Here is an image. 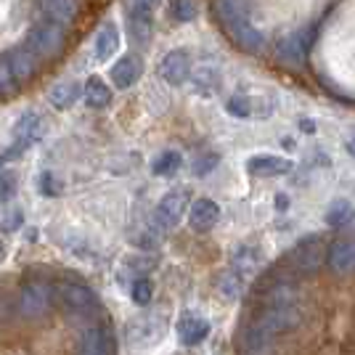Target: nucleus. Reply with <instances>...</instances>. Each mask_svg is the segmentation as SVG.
<instances>
[{"label": "nucleus", "mask_w": 355, "mask_h": 355, "mask_svg": "<svg viewBox=\"0 0 355 355\" xmlns=\"http://www.w3.org/2000/svg\"><path fill=\"white\" fill-rule=\"evenodd\" d=\"M40 6H43V11L48 19L59 21L64 27H67L69 21H74V16H77L74 0H40Z\"/></svg>", "instance_id": "a878e982"}, {"label": "nucleus", "mask_w": 355, "mask_h": 355, "mask_svg": "<svg viewBox=\"0 0 355 355\" xmlns=\"http://www.w3.org/2000/svg\"><path fill=\"white\" fill-rule=\"evenodd\" d=\"M3 257H6V247H3V244H0V260H3Z\"/></svg>", "instance_id": "e433bc0d"}, {"label": "nucleus", "mask_w": 355, "mask_h": 355, "mask_svg": "<svg viewBox=\"0 0 355 355\" xmlns=\"http://www.w3.org/2000/svg\"><path fill=\"white\" fill-rule=\"evenodd\" d=\"M45 133V119L37 112H24L14 125V146L3 154V159H14L16 154H24L32 144H37Z\"/></svg>", "instance_id": "0eeeda50"}, {"label": "nucleus", "mask_w": 355, "mask_h": 355, "mask_svg": "<svg viewBox=\"0 0 355 355\" xmlns=\"http://www.w3.org/2000/svg\"><path fill=\"white\" fill-rule=\"evenodd\" d=\"M53 295H56V305H61L80 326L104 321L101 300L88 284L61 279L59 284H53Z\"/></svg>", "instance_id": "f257e3e1"}, {"label": "nucleus", "mask_w": 355, "mask_h": 355, "mask_svg": "<svg viewBox=\"0 0 355 355\" xmlns=\"http://www.w3.org/2000/svg\"><path fill=\"white\" fill-rule=\"evenodd\" d=\"M21 223H24V212H21V209H11V212L6 215L3 231H6V234H11V231H16V228H19Z\"/></svg>", "instance_id": "f704fd0d"}, {"label": "nucleus", "mask_w": 355, "mask_h": 355, "mask_svg": "<svg viewBox=\"0 0 355 355\" xmlns=\"http://www.w3.org/2000/svg\"><path fill=\"white\" fill-rule=\"evenodd\" d=\"M355 220V207L347 199H334L329 207H326V225L331 228H345Z\"/></svg>", "instance_id": "393cba45"}, {"label": "nucleus", "mask_w": 355, "mask_h": 355, "mask_svg": "<svg viewBox=\"0 0 355 355\" xmlns=\"http://www.w3.org/2000/svg\"><path fill=\"white\" fill-rule=\"evenodd\" d=\"M130 35L138 43H146L154 30V11L159 8V0H125Z\"/></svg>", "instance_id": "9b49d317"}, {"label": "nucleus", "mask_w": 355, "mask_h": 355, "mask_svg": "<svg viewBox=\"0 0 355 355\" xmlns=\"http://www.w3.org/2000/svg\"><path fill=\"white\" fill-rule=\"evenodd\" d=\"M40 64H43V61L37 59L24 43L16 45L14 51L6 56V67H8V72L14 77V83H21V85L30 83L32 77L40 72Z\"/></svg>", "instance_id": "f8f14e48"}, {"label": "nucleus", "mask_w": 355, "mask_h": 355, "mask_svg": "<svg viewBox=\"0 0 355 355\" xmlns=\"http://www.w3.org/2000/svg\"><path fill=\"white\" fill-rule=\"evenodd\" d=\"M80 98H83V85H80V83H74V80L59 83L56 88L48 93V101H51V106H56L59 112H64V109H72Z\"/></svg>", "instance_id": "5701e85b"}, {"label": "nucleus", "mask_w": 355, "mask_h": 355, "mask_svg": "<svg viewBox=\"0 0 355 355\" xmlns=\"http://www.w3.org/2000/svg\"><path fill=\"white\" fill-rule=\"evenodd\" d=\"M180 164H183V157L178 154V151H173V148H167V151H162L154 162H151V170H154V175H173V173H178L180 170Z\"/></svg>", "instance_id": "cd10ccee"}, {"label": "nucleus", "mask_w": 355, "mask_h": 355, "mask_svg": "<svg viewBox=\"0 0 355 355\" xmlns=\"http://www.w3.org/2000/svg\"><path fill=\"white\" fill-rule=\"evenodd\" d=\"M186 83H191V90L196 96H215L218 90H220V83H223V72L215 67V64H199L196 69H191L189 74V80Z\"/></svg>", "instance_id": "f3484780"}, {"label": "nucleus", "mask_w": 355, "mask_h": 355, "mask_svg": "<svg viewBox=\"0 0 355 355\" xmlns=\"http://www.w3.org/2000/svg\"><path fill=\"white\" fill-rule=\"evenodd\" d=\"M218 292H220L225 300L236 302L239 297L244 295V276L236 273L234 268H231V270H225V273L220 276V282H218Z\"/></svg>", "instance_id": "bb28decb"}, {"label": "nucleus", "mask_w": 355, "mask_h": 355, "mask_svg": "<svg viewBox=\"0 0 355 355\" xmlns=\"http://www.w3.org/2000/svg\"><path fill=\"white\" fill-rule=\"evenodd\" d=\"M74 355H114V334H112V329L104 321L80 326L77 342H74Z\"/></svg>", "instance_id": "39448f33"}, {"label": "nucleus", "mask_w": 355, "mask_h": 355, "mask_svg": "<svg viewBox=\"0 0 355 355\" xmlns=\"http://www.w3.org/2000/svg\"><path fill=\"white\" fill-rule=\"evenodd\" d=\"M292 167H295V162L286 159V157H279V154H254V157L247 159V170L257 178L286 175Z\"/></svg>", "instance_id": "dca6fc26"}, {"label": "nucleus", "mask_w": 355, "mask_h": 355, "mask_svg": "<svg viewBox=\"0 0 355 355\" xmlns=\"http://www.w3.org/2000/svg\"><path fill=\"white\" fill-rule=\"evenodd\" d=\"M220 220V207L212 199H196L189 207V225L193 231H209Z\"/></svg>", "instance_id": "6ab92c4d"}, {"label": "nucleus", "mask_w": 355, "mask_h": 355, "mask_svg": "<svg viewBox=\"0 0 355 355\" xmlns=\"http://www.w3.org/2000/svg\"><path fill=\"white\" fill-rule=\"evenodd\" d=\"M218 162H220L218 154H205V157H199V159L193 162V175H199V178L209 175V173L218 167Z\"/></svg>", "instance_id": "7c9ffc66"}, {"label": "nucleus", "mask_w": 355, "mask_h": 355, "mask_svg": "<svg viewBox=\"0 0 355 355\" xmlns=\"http://www.w3.org/2000/svg\"><path fill=\"white\" fill-rule=\"evenodd\" d=\"M117 48H119L117 24L114 21H106L104 27L96 32V37H93V59L98 61V64H106V61L117 53Z\"/></svg>", "instance_id": "aec40b11"}, {"label": "nucleus", "mask_w": 355, "mask_h": 355, "mask_svg": "<svg viewBox=\"0 0 355 355\" xmlns=\"http://www.w3.org/2000/svg\"><path fill=\"white\" fill-rule=\"evenodd\" d=\"M308 40H311V32L300 30L295 32L292 37H286V40H282V45H279V56L286 61H292V64H300V61L308 56Z\"/></svg>", "instance_id": "b1692460"}, {"label": "nucleus", "mask_w": 355, "mask_h": 355, "mask_svg": "<svg viewBox=\"0 0 355 355\" xmlns=\"http://www.w3.org/2000/svg\"><path fill=\"white\" fill-rule=\"evenodd\" d=\"M218 14H220L223 27L228 30V35L241 45L244 51H260L266 37L263 32H257L247 19L244 11V0H218Z\"/></svg>", "instance_id": "7ed1b4c3"}, {"label": "nucleus", "mask_w": 355, "mask_h": 355, "mask_svg": "<svg viewBox=\"0 0 355 355\" xmlns=\"http://www.w3.org/2000/svg\"><path fill=\"white\" fill-rule=\"evenodd\" d=\"M173 16L183 24L193 21L199 16V0H173Z\"/></svg>", "instance_id": "c756f323"}, {"label": "nucleus", "mask_w": 355, "mask_h": 355, "mask_svg": "<svg viewBox=\"0 0 355 355\" xmlns=\"http://www.w3.org/2000/svg\"><path fill=\"white\" fill-rule=\"evenodd\" d=\"M37 189H40V193H45V196H56V193L61 191L59 180L53 178V173H40V180H37Z\"/></svg>", "instance_id": "2f4dec72"}, {"label": "nucleus", "mask_w": 355, "mask_h": 355, "mask_svg": "<svg viewBox=\"0 0 355 355\" xmlns=\"http://www.w3.org/2000/svg\"><path fill=\"white\" fill-rule=\"evenodd\" d=\"M289 266L302 276H313L326 266V244L321 239H308L300 241L292 254H289Z\"/></svg>", "instance_id": "6e6552de"}, {"label": "nucleus", "mask_w": 355, "mask_h": 355, "mask_svg": "<svg viewBox=\"0 0 355 355\" xmlns=\"http://www.w3.org/2000/svg\"><path fill=\"white\" fill-rule=\"evenodd\" d=\"M260 266H263V250H260L257 244L241 241L239 247H234V252H231V268H234L236 273H241L244 279L252 276Z\"/></svg>", "instance_id": "a211bd4d"}, {"label": "nucleus", "mask_w": 355, "mask_h": 355, "mask_svg": "<svg viewBox=\"0 0 355 355\" xmlns=\"http://www.w3.org/2000/svg\"><path fill=\"white\" fill-rule=\"evenodd\" d=\"M345 148H347V151L355 157V133H350L347 138H345Z\"/></svg>", "instance_id": "c9c22d12"}, {"label": "nucleus", "mask_w": 355, "mask_h": 355, "mask_svg": "<svg viewBox=\"0 0 355 355\" xmlns=\"http://www.w3.org/2000/svg\"><path fill=\"white\" fill-rule=\"evenodd\" d=\"M56 308V295H53V284L30 282L24 284L14 297V313L24 321H43Z\"/></svg>", "instance_id": "f03ea898"}, {"label": "nucleus", "mask_w": 355, "mask_h": 355, "mask_svg": "<svg viewBox=\"0 0 355 355\" xmlns=\"http://www.w3.org/2000/svg\"><path fill=\"white\" fill-rule=\"evenodd\" d=\"M130 297H133L135 305H141V308H146L148 302H151L154 286H151V282H148L146 276H135L133 282H130Z\"/></svg>", "instance_id": "c85d7f7f"}, {"label": "nucleus", "mask_w": 355, "mask_h": 355, "mask_svg": "<svg viewBox=\"0 0 355 355\" xmlns=\"http://www.w3.org/2000/svg\"><path fill=\"white\" fill-rule=\"evenodd\" d=\"M326 266L337 276H347L355 270V239H337L326 252Z\"/></svg>", "instance_id": "2eb2a0df"}, {"label": "nucleus", "mask_w": 355, "mask_h": 355, "mask_svg": "<svg viewBox=\"0 0 355 355\" xmlns=\"http://www.w3.org/2000/svg\"><path fill=\"white\" fill-rule=\"evenodd\" d=\"M189 74H191V56L186 53V51H170V53H164L162 61H159V77H162L167 85H183L186 80H189Z\"/></svg>", "instance_id": "ddd939ff"}, {"label": "nucleus", "mask_w": 355, "mask_h": 355, "mask_svg": "<svg viewBox=\"0 0 355 355\" xmlns=\"http://www.w3.org/2000/svg\"><path fill=\"white\" fill-rule=\"evenodd\" d=\"M297 324H300V311L295 308V302H286V305H268L252 326H257L263 334L273 340L276 334L297 329Z\"/></svg>", "instance_id": "423d86ee"}, {"label": "nucleus", "mask_w": 355, "mask_h": 355, "mask_svg": "<svg viewBox=\"0 0 355 355\" xmlns=\"http://www.w3.org/2000/svg\"><path fill=\"white\" fill-rule=\"evenodd\" d=\"M14 93V77L8 72L6 61H0V96H11Z\"/></svg>", "instance_id": "72a5a7b5"}, {"label": "nucleus", "mask_w": 355, "mask_h": 355, "mask_svg": "<svg viewBox=\"0 0 355 355\" xmlns=\"http://www.w3.org/2000/svg\"><path fill=\"white\" fill-rule=\"evenodd\" d=\"M141 74H144V61H141V56L125 53V56H119V59L112 64L109 80H112V85L117 90H128L141 80Z\"/></svg>", "instance_id": "4468645a"}, {"label": "nucleus", "mask_w": 355, "mask_h": 355, "mask_svg": "<svg viewBox=\"0 0 355 355\" xmlns=\"http://www.w3.org/2000/svg\"><path fill=\"white\" fill-rule=\"evenodd\" d=\"M83 101L90 109H106V106L112 104V88L106 85L104 77L93 74V77L85 80V85H83Z\"/></svg>", "instance_id": "4be33fe9"}, {"label": "nucleus", "mask_w": 355, "mask_h": 355, "mask_svg": "<svg viewBox=\"0 0 355 355\" xmlns=\"http://www.w3.org/2000/svg\"><path fill=\"white\" fill-rule=\"evenodd\" d=\"M64 37H67L64 24L53 21V19H45V21H37V24L32 27L24 45H27L40 61H48V59H53L61 48H64Z\"/></svg>", "instance_id": "20e7f679"}, {"label": "nucleus", "mask_w": 355, "mask_h": 355, "mask_svg": "<svg viewBox=\"0 0 355 355\" xmlns=\"http://www.w3.org/2000/svg\"><path fill=\"white\" fill-rule=\"evenodd\" d=\"M16 193V178L11 173H0V202L14 199Z\"/></svg>", "instance_id": "473e14b6"}, {"label": "nucleus", "mask_w": 355, "mask_h": 355, "mask_svg": "<svg viewBox=\"0 0 355 355\" xmlns=\"http://www.w3.org/2000/svg\"><path fill=\"white\" fill-rule=\"evenodd\" d=\"M225 112L239 119H268L273 114V98L254 93H236L228 98Z\"/></svg>", "instance_id": "1a4fd4ad"}, {"label": "nucleus", "mask_w": 355, "mask_h": 355, "mask_svg": "<svg viewBox=\"0 0 355 355\" xmlns=\"http://www.w3.org/2000/svg\"><path fill=\"white\" fill-rule=\"evenodd\" d=\"M186 209H189V191L186 189H173V191L164 193L157 209H154V225L162 228V231H170L180 223Z\"/></svg>", "instance_id": "9d476101"}, {"label": "nucleus", "mask_w": 355, "mask_h": 355, "mask_svg": "<svg viewBox=\"0 0 355 355\" xmlns=\"http://www.w3.org/2000/svg\"><path fill=\"white\" fill-rule=\"evenodd\" d=\"M209 334V321L199 318V315H183L178 321V340L183 342L186 347H193L199 342H205Z\"/></svg>", "instance_id": "412c9836"}]
</instances>
